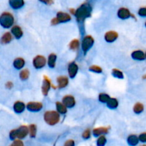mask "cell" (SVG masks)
<instances>
[{
	"label": "cell",
	"mask_w": 146,
	"mask_h": 146,
	"mask_svg": "<svg viewBox=\"0 0 146 146\" xmlns=\"http://www.w3.org/2000/svg\"><path fill=\"white\" fill-rule=\"evenodd\" d=\"M74 15L78 22H84L86 19L91 17V7L87 3L83 4L76 10Z\"/></svg>",
	"instance_id": "6da1fadb"
},
{
	"label": "cell",
	"mask_w": 146,
	"mask_h": 146,
	"mask_svg": "<svg viewBox=\"0 0 146 146\" xmlns=\"http://www.w3.org/2000/svg\"><path fill=\"white\" fill-rule=\"evenodd\" d=\"M29 133V128L26 125H21L18 129H14L10 132L9 137L11 140H16V138L23 139L26 138L27 135Z\"/></svg>",
	"instance_id": "7a4b0ae2"
},
{
	"label": "cell",
	"mask_w": 146,
	"mask_h": 146,
	"mask_svg": "<svg viewBox=\"0 0 146 146\" xmlns=\"http://www.w3.org/2000/svg\"><path fill=\"white\" fill-rule=\"evenodd\" d=\"M44 118L45 122L49 125H54L60 121V115L58 111H48L44 113Z\"/></svg>",
	"instance_id": "3957f363"
},
{
	"label": "cell",
	"mask_w": 146,
	"mask_h": 146,
	"mask_svg": "<svg viewBox=\"0 0 146 146\" xmlns=\"http://www.w3.org/2000/svg\"><path fill=\"white\" fill-rule=\"evenodd\" d=\"M14 22V17L9 12H4L0 17V24L2 27L6 29L10 28L13 26Z\"/></svg>",
	"instance_id": "277c9868"
},
{
	"label": "cell",
	"mask_w": 146,
	"mask_h": 146,
	"mask_svg": "<svg viewBox=\"0 0 146 146\" xmlns=\"http://www.w3.org/2000/svg\"><path fill=\"white\" fill-rule=\"evenodd\" d=\"M71 17L66 12H62V11H59L57 13L56 17L53 19L51 21V24H57L59 23H65L68 22V21H71Z\"/></svg>",
	"instance_id": "5b68a950"
},
{
	"label": "cell",
	"mask_w": 146,
	"mask_h": 146,
	"mask_svg": "<svg viewBox=\"0 0 146 146\" xmlns=\"http://www.w3.org/2000/svg\"><path fill=\"white\" fill-rule=\"evenodd\" d=\"M94 43V39L91 36L88 35L84 37L82 41V43H81V48H82V50L84 54H86L87 51L93 46Z\"/></svg>",
	"instance_id": "8992f818"
},
{
	"label": "cell",
	"mask_w": 146,
	"mask_h": 146,
	"mask_svg": "<svg viewBox=\"0 0 146 146\" xmlns=\"http://www.w3.org/2000/svg\"><path fill=\"white\" fill-rule=\"evenodd\" d=\"M46 64V59L41 55H38L33 59V65L37 69L42 68Z\"/></svg>",
	"instance_id": "52a82bcc"
},
{
	"label": "cell",
	"mask_w": 146,
	"mask_h": 146,
	"mask_svg": "<svg viewBox=\"0 0 146 146\" xmlns=\"http://www.w3.org/2000/svg\"><path fill=\"white\" fill-rule=\"evenodd\" d=\"M42 108V104L39 102H29L27 105V108L28 109V111H31V112H37V111H41Z\"/></svg>",
	"instance_id": "ba28073f"
},
{
	"label": "cell",
	"mask_w": 146,
	"mask_h": 146,
	"mask_svg": "<svg viewBox=\"0 0 146 146\" xmlns=\"http://www.w3.org/2000/svg\"><path fill=\"white\" fill-rule=\"evenodd\" d=\"M63 104L67 107V108H72L75 106L76 100L74 96L71 95H66L62 98Z\"/></svg>",
	"instance_id": "9c48e42d"
},
{
	"label": "cell",
	"mask_w": 146,
	"mask_h": 146,
	"mask_svg": "<svg viewBox=\"0 0 146 146\" xmlns=\"http://www.w3.org/2000/svg\"><path fill=\"white\" fill-rule=\"evenodd\" d=\"M78 66L75 62L70 63L68 67V72L70 78H74L78 73Z\"/></svg>",
	"instance_id": "30bf717a"
},
{
	"label": "cell",
	"mask_w": 146,
	"mask_h": 146,
	"mask_svg": "<svg viewBox=\"0 0 146 146\" xmlns=\"http://www.w3.org/2000/svg\"><path fill=\"white\" fill-rule=\"evenodd\" d=\"M51 81L48 79V77L44 76V81H43V85L41 87V90H42V94H44V96H47L48 94V91H49L50 88H51Z\"/></svg>",
	"instance_id": "8fae6325"
},
{
	"label": "cell",
	"mask_w": 146,
	"mask_h": 146,
	"mask_svg": "<svg viewBox=\"0 0 146 146\" xmlns=\"http://www.w3.org/2000/svg\"><path fill=\"white\" fill-rule=\"evenodd\" d=\"M118 34L116 31H108V32L106 33L105 34V40L108 43H112L113 41H115V40L118 38Z\"/></svg>",
	"instance_id": "7c38bea8"
},
{
	"label": "cell",
	"mask_w": 146,
	"mask_h": 146,
	"mask_svg": "<svg viewBox=\"0 0 146 146\" xmlns=\"http://www.w3.org/2000/svg\"><path fill=\"white\" fill-rule=\"evenodd\" d=\"M132 16L129 10L126 8H121L119 9L118 11V17L121 19H127L130 18Z\"/></svg>",
	"instance_id": "4fadbf2b"
},
{
	"label": "cell",
	"mask_w": 146,
	"mask_h": 146,
	"mask_svg": "<svg viewBox=\"0 0 146 146\" xmlns=\"http://www.w3.org/2000/svg\"><path fill=\"white\" fill-rule=\"evenodd\" d=\"M131 56L133 59L137 60V61H143L145 58V53L141 50H136L132 53Z\"/></svg>",
	"instance_id": "5bb4252c"
},
{
	"label": "cell",
	"mask_w": 146,
	"mask_h": 146,
	"mask_svg": "<svg viewBox=\"0 0 146 146\" xmlns=\"http://www.w3.org/2000/svg\"><path fill=\"white\" fill-rule=\"evenodd\" d=\"M11 32L17 38H20L23 36V31L21 27L17 25L13 26L11 29Z\"/></svg>",
	"instance_id": "9a60e30c"
},
{
	"label": "cell",
	"mask_w": 146,
	"mask_h": 146,
	"mask_svg": "<svg viewBox=\"0 0 146 146\" xmlns=\"http://www.w3.org/2000/svg\"><path fill=\"white\" fill-rule=\"evenodd\" d=\"M108 133V128L106 127H99V128H94L93 130V134L94 136H101L104 134H106Z\"/></svg>",
	"instance_id": "2e32d148"
},
{
	"label": "cell",
	"mask_w": 146,
	"mask_h": 146,
	"mask_svg": "<svg viewBox=\"0 0 146 146\" xmlns=\"http://www.w3.org/2000/svg\"><path fill=\"white\" fill-rule=\"evenodd\" d=\"M57 83H58V87L60 88H65L68 84V78L66 76H59L57 78Z\"/></svg>",
	"instance_id": "e0dca14e"
},
{
	"label": "cell",
	"mask_w": 146,
	"mask_h": 146,
	"mask_svg": "<svg viewBox=\"0 0 146 146\" xmlns=\"http://www.w3.org/2000/svg\"><path fill=\"white\" fill-rule=\"evenodd\" d=\"M9 4L14 9H19L24 6V0H9Z\"/></svg>",
	"instance_id": "ac0fdd59"
},
{
	"label": "cell",
	"mask_w": 146,
	"mask_h": 146,
	"mask_svg": "<svg viewBox=\"0 0 146 146\" xmlns=\"http://www.w3.org/2000/svg\"><path fill=\"white\" fill-rule=\"evenodd\" d=\"M25 104L21 101H17L15 104H14V111L17 113H21L25 109Z\"/></svg>",
	"instance_id": "d6986e66"
},
{
	"label": "cell",
	"mask_w": 146,
	"mask_h": 146,
	"mask_svg": "<svg viewBox=\"0 0 146 146\" xmlns=\"http://www.w3.org/2000/svg\"><path fill=\"white\" fill-rule=\"evenodd\" d=\"M127 142L129 145L135 146L138 145V142H139V138L135 135H131L128 137Z\"/></svg>",
	"instance_id": "ffe728a7"
},
{
	"label": "cell",
	"mask_w": 146,
	"mask_h": 146,
	"mask_svg": "<svg viewBox=\"0 0 146 146\" xmlns=\"http://www.w3.org/2000/svg\"><path fill=\"white\" fill-rule=\"evenodd\" d=\"M14 66L17 69H21L25 65V61L24 58H17L14 61V64H13Z\"/></svg>",
	"instance_id": "44dd1931"
},
{
	"label": "cell",
	"mask_w": 146,
	"mask_h": 146,
	"mask_svg": "<svg viewBox=\"0 0 146 146\" xmlns=\"http://www.w3.org/2000/svg\"><path fill=\"white\" fill-rule=\"evenodd\" d=\"M56 55L55 54H51L48 56V65L50 68H54L56 66Z\"/></svg>",
	"instance_id": "7402d4cb"
},
{
	"label": "cell",
	"mask_w": 146,
	"mask_h": 146,
	"mask_svg": "<svg viewBox=\"0 0 146 146\" xmlns=\"http://www.w3.org/2000/svg\"><path fill=\"white\" fill-rule=\"evenodd\" d=\"M12 40V36H11V33L9 32H6L3 34V36H1V44H7L8 43H9L10 41Z\"/></svg>",
	"instance_id": "603a6c76"
},
{
	"label": "cell",
	"mask_w": 146,
	"mask_h": 146,
	"mask_svg": "<svg viewBox=\"0 0 146 146\" xmlns=\"http://www.w3.org/2000/svg\"><path fill=\"white\" fill-rule=\"evenodd\" d=\"M56 108L57 111L61 114H65L67 112V107L64 104L60 102L56 103Z\"/></svg>",
	"instance_id": "cb8c5ba5"
},
{
	"label": "cell",
	"mask_w": 146,
	"mask_h": 146,
	"mask_svg": "<svg viewBox=\"0 0 146 146\" xmlns=\"http://www.w3.org/2000/svg\"><path fill=\"white\" fill-rule=\"evenodd\" d=\"M106 104L108 108H111V109H115V108H116L118 107V101L116 98H111Z\"/></svg>",
	"instance_id": "d4e9b609"
},
{
	"label": "cell",
	"mask_w": 146,
	"mask_h": 146,
	"mask_svg": "<svg viewBox=\"0 0 146 146\" xmlns=\"http://www.w3.org/2000/svg\"><path fill=\"white\" fill-rule=\"evenodd\" d=\"M144 111V106L141 103H137L133 107V111L135 113L140 114Z\"/></svg>",
	"instance_id": "484cf974"
},
{
	"label": "cell",
	"mask_w": 146,
	"mask_h": 146,
	"mask_svg": "<svg viewBox=\"0 0 146 146\" xmlns=\"http://www.w3.org/2000/svg\"><path fill=\"white\" fill-rule=\"evenodd\" d=\"M29 135L31 138H35L36 135V126L34 124H31L29 126Z\"/></svg>",
	"instance_id": "4316f807"
},
{
	"label": "cell",
	"mask_w": 146,
	"mask_h": 146,
	"mask_svg": "<svg viewBox=\"0 0 146 146\" xmlns=\"http://www.w3.org/2000/svg\"><path fill=\"white\" fill-rule=\"evenodd\" d=\"M29 71L28 69H23L19 74V77L21 80L25 81L29 77Z\"/></svg>",
	"instance_id": "83f0119b"
},
{
	"label": "cell",
	"mask_w": 146,
	"mask_h": 146,
	"mask_svg": "<svg viewBox=\"0 0 146 146\" xmlns=\"http://www.w3.org/2000/svg\"><path fill=\"white\" fill-rule=\"evenodd\" d=\"M112 75L115 78H120V79H123L124 78L123 74L122 71L116 69V68H114V69L112 70Z\"/></svg>",
	"instance_id": "f1b7e54d"
},
{
	"label": "cell",
	"mask_w": 146,
	"mask_h": 146,
	"mask_svg": "<svg viewBox=\"0 0 146 146\" xmlns=\"http://www.w3.org/2000/svg\"><path fill=\"white\" fill-rule=\"evenodd\" d=\"M79 41L78 39H74L70 42L69 48L72 50H76L79 47Z\"/></svg>",
	"instance_id": "f546056e"
},
{
	"label": "cell",
	"mask_w": 146,
	"mask_h": 146,
	"mask_svg": "<svg viewBox=\"0 0 146 146\" xmlns=\"http://www.w3.org/2000/svg\"><path fill=\"white\" fill-rule=\"evenodd\" d=\"M110 96L106 94H100L98 99L101 103H107L110 99Z\"/></svg>",
	"instance_id": "4dcf8cb0"
},
{
	"label": "cell",
	"mask_w": 146,
	"mask_h": 146,
	"mask_svg": "<svg viewBox=\"0 0 146 146\" xmlns=\"http://www.w3.org/2000/svg\"><path fill=\"white\" fill-rule=\"evenodd\" d=\"M106 138L104 135H101L97 140V145L98 146H105L106 143Z\"/></svg>",
	"instance_id": "1f68e13d"
},
{
	"label": "cell",
	"mask_w": 146,
	"mask_h": 146,
	"mask_svg": "<svg viewBox=\"0 0 146 146\" xmlns=\"http://www.w3.org/2000/svg\"><path fill=\"white\" fill-rule=\"evenodd\" d=\"M89 70L91 71H93V72L97 73V74H101L103 71L102 68H101V67L98 66H96V65L91 66L89 67Z\"/></svg>",
	"instance_id": "d6a6232c"
},
{
	"label": "cell",
	"mask_w": 146,
	"mask_h": 146,
	"mask_svg": "<svg viewBox=\"0 0 146 146\" xmlns=\"http://www.w3.org/2000/svg\"><path fill=\"white\" fill-rule=\"evenodd\" d=\"M82 137L84 139H88L91 137V131L90 129H86L82 134Z\"/></svg>",
	"instance_id": "836d02e7"
},
{
	"label": "cell",
	"mask_w": 146,
	"mask_h": 146,
	"mask_svg": "<svg viewBox=\"0 0 146 146\" xmlns=\"http://www.w3.org/2000/svg\"><path fill=\"white\" fill-rule=\"evenodd\" d=\"M138 15L142 17H146V7H141L138 12Z\"/></svg>",
	"instance_id": "e575fe53"
},
{
	"label": "cell",
	"mask_w": 146,
	"mask_h": 146,
	"mask_svg": "<svg viewBox=\"0 0 146 146\" xmlns=\"http://www.w3.org/2000/svg\"><path fill=\"white\" fill-rule=\"evenodd\" d=\"M10 146H24V143L21 141V140H14L13 143Z\"/></svg>",
	"instance_id": "d590c367"
},
{
	"label": "cell",
	"mask_w": 146,
	"mask_h": 146,
	"mask_svg": "<svg viewBox=\"0 0 146 146\" xmlns=\"http://www.w3.org/2000/svg\"><path fill=\"white\" fill-rule=\"evenodd\" d=\"M139 141L142 143H146V133H143L140 134L139 135Z\"/></svg>",
	"instance_id": "8d00e7d4"
},
{
	"label": "cell",
	"mask_w": 146,
	"mask_h": 146,
	"mask_svg": "<svg viewBox=\"0 0 146 146\" xmlns=\"http://www.w3.org/2000/svg\"><path fill=\"white\" fill-rule=\"evenodd\" d=\"M64 146H75V142L74 140H68L66 141Z\"/></svg>",
	"instance_id": "74e56055"
},
{
	"label": "cell",
	"mask_w": 146,
	"mask_h": 146,
	"mask_svg": "<svg viewBox=\"0 0 146 146\" xmlns=\"http://www.w3.org/2000/svg\"><path fill=\"white\" fill-rule=\"evenodd\" d=\"M38 1H41L42 3L45 4H48V5H50V4H52L54 3V0H38Z\"/></svg>",
	"instance_id": "f35d334b"
},
{
	"label": "cell",
	"mask_w": 146,
	"mask_h": 146,
	"mask_svg": "<svg viewBox=\"0 0 146 146\" xmlns=\"http://www.w3.org/2000/svg\"><path fill=\"white\" fill-rule=\"evenodd\" d=\"M6 86L9 88H11L12 87V83L11 82H8L7 84H6Z\"/></svg>",
	"instance_id": "ab89813d"
},
{
	"label": "cell",
	"mask_w": 146,
	"mask_h": 146,
	"mask_svg": "<svg viewBox=\"0 0 146 146\" xmlns=\"http://www.w3.org/2000/svg\"><path fill=\"white\" fill-rule=\"evenodd\" d=\"M141 146H146V145H141Z\"/></svg>",
	"instance_id": "60d3db41"
},
{
	"label": "cell",
	"mask_w": 146,
	"mask_h": 146,
	"mask_svg": "<svg viewBox=\"0 0 146 146\" xmlns=\"http://www.w3.org/2000/svg\"><path fill=\"white\" fill-rule=\"evenodd\" d=\"M145 27H146V21H145Z\"/></svg>",
	"instance_id": "b9f144b4"
},
{
	"label": "cell",
	"mask_w": 146,
	"mask_h": 146,
	"mask_svg": "<svg viewBox=\"0 0 146 146\" xmlns=\"http://www.w3.org/2000/svg\"><path fill=\"white\" fill-rule=\"evenodd\" d=\"M145 58H146V52H145Z\"/></svg>",
	"instance_id": "7bdbcfd3"
}]
</instances>
